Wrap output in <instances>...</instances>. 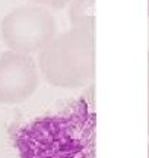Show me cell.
Listing matches in <instances>:
<instances>
[{
	"label": "cell",
	"mask_w": 149,
	"mask_h": 158,
	"mask_svg": "<svg viewBox=\"0 0 149 158\" xmlns=\"http://www.w3.org/2000/svg\"><path fill=\"white\" fill-rule=\"evenodd\" d=\"M40 85V69L32 54L6 50L0 54V102L28 101Z\"/></svg>",
	"instance_id": "cell-4"
},
{
	"label": "cell",
	"mask_w": 149,
	"mask_h": 158,
	"mask_svg": "<svg viewBox=\"0 0 149 158\" xmlns=\"http://www.w3.org/2000/svg\"><path fill=\"white\" fill-rule=\"evenodd\" d=\"M67 6L73 28L95 29V0H70Z\"/></svg>",
	"instance_id": "cell-5"
},
{
	"label": "cell",
	"mask_w": 149,
	"mask_h": 158,
	"mask_svg": "<svg viewBox=\"0 0 149 158\" xmlns=\"http://www.w3.org/2000/svg\"><path fill=\"white\" fill-rule=\"evenodd\" d=\"M19 158H95V118L86 106L32 118L13 132Z\"/></svg>",
	"instance_id": "cell-1"
},
{
	"label": "cell",
	"mask_w": 149,
	"mask_h": 158,
	"mask_svg": "<svg viewBox=\"0 0 149 158\" xmlns=\"http://www.w3.org/2000/svg\"><path fill=\"white\" fill-rule=\"evenodd\" d=\"M148 15H149V0H148Z\"/></svg>",
	"instance_id": "cell-9"
},
{
	"label": "cell",
	"mask_w": 149,
	"mask_h": 158,
	"mask_svg": "<svg viewBox=\"0 0 149 158\" xmlns=\"http://www.w3.org/2000/svg\"><path fill=\"white\" fill-rule=\"evenodd\" d=\"M37 63L53 86L74 89L88 85L95 73V29L72 27L56 35L38 53Z\"/></svg>",
	"instance_id": "cell-2"
},
{
	"label": "cell",
	"mask_w": 149,
	"mask_h": 158,
	"mask_svg": "<svg viewBox=\"0 0 149 158\" xmlns=\"http://www.w3.org/2000/svg\"><path fill=\"white\" fill-rule=\"evenodd\" d=\"M148 132H149V111H148Z\"/></svg>",
	"instance_id": "cell-8"
},
{
	"label": "cell",
	"mask_w": 149,
	"mask_h": 158,
	"mask_svg": "<svg viewBox=\"0 0 149 158\" xmlns=\"http://www.w3.org/2000/svg\"><path fill=\"white\" fill-rule=\"evenodd\" d=\"M57 32V22L50 9L40 5L19 6L3 16L0 37L3 44L13 51L40 53Z\"/></svg>",
	"instance_id": "cell-3"
},
{
	"label": "cell",
	"mask_w": 149,
	"mask_h": 158,
	"mask_svg": "<svg viewBox=\"0 0 149 158\" xmlns=\"http://www.w3.org/2000/svg\"><path fill=\"white\" fill-rule=\"evenodd\" d=\"M35 5L44 6L47 9H63L69 5L70 0H29Z\"/></svg>",
	"instance_id": "cell-6"
},
{
	"label": "cell",
	"mask_w": 149,
	"mask_h": 158,
	"mask_svg": "<svg viewBox=\"0 0 149 158\" xmlns=\"http://www.w3.org/2000/svg\"><path fill=\"white\" fill-rule=\"evenodd\" d=\"M148 106H149V51H148Z\"/></svg>",
	"instance_id": "cell-7"
},
{
	"label": "cell",
	"mask_w": 149,
	"mask_h": 158,
	"mask_svg": "<svg viewBox=\"0 0 149 158\" xmlns=\"http://www.w3.org/2000/svg\"><path fill=\"white\" fill-rule=\"evenodd\" d=\"M148 158H149V145H148Z\"/></svg>",
	"instance_id": "cell-10"
}]
</instances>
